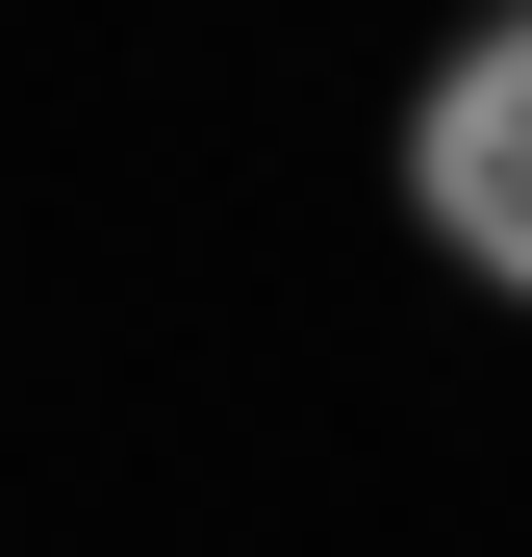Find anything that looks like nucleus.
<instances>
[{
    "mask_svg": "<svg viewBox=\"0 0 532 557\" xmlns=\"http://www.w3.org/2000/svg\"><path fill=\"white\" fill-rule=\"evenodd\" d=\"M406 203L457 278H507L532 305V0H482L457 51H431V102H406Z\"/></svg>",
    "mask_w": 532,
    "mask_h": 557,
    "instance_id": "nucleus-1",
    "label": "nucleus"
}]
</instances>
